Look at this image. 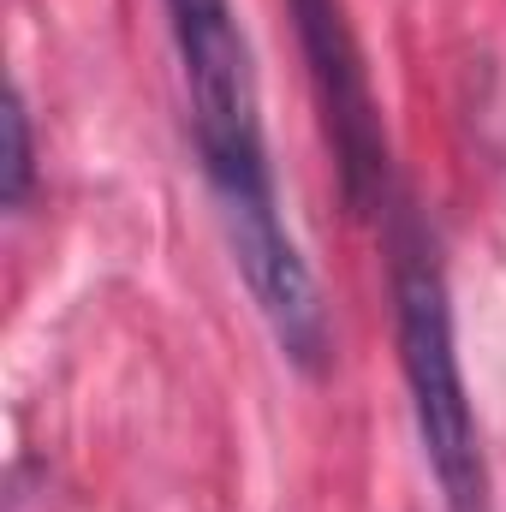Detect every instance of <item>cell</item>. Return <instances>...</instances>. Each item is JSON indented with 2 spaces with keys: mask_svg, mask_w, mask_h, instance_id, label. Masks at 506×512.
Here are the masks:
<instances>
[{
  "mask_svg": "<svg viewBox=\"0 0 506 512\" xmlns=\"http://www.w3.org/2000/svg\"><path fill=\"white\" fill-rule=\"evenodd\" d=\"M381 245L393 274V328H399V370L411 387L417 441L429 459V477L447 512H489V459L483 429L459 370V334H453V292L435 251L429 221L405 191L381 209Z\"/></svg>",
  "mask_w": 506,
  "mask_h": 512,
  "instance_id": "cell-1",
  "label": "cell"
},
{
  "mask_svg": "<svg viewBox=\"0 0 506 512\" xmlns=\"http://www.w3.org/2000/svg\"><path fill=\"white\" fill-rule=\"evenodd\" d=\"M167 30L179 48V78L191 102V143L215 209L274 203V167L262 143L256 60L233 0H167Z\"/></svg>",
  "mask_w": 506,
  "mask_h": 512,
  "instance_id": "cell-2",
  "label": "cell"
},
{
  "mask_svg": "<svg viewBox=\"0 0 506 512\" xmlns=\"http://www.w3.org/2000/svg\"><path fill=\"white\" fill-rule=\"evenodd\" d=\"M304 66H310V90L322 108V131L334 149V173H340V197L352 215H381L393 203V155H387V126H381L376 90H370V66L358 48V30L346 18V0H286Z\"/></svg>",
  "mask_w": 506,
  "mask_h": 512,
  "instance_id": "cell-3",
  "label": "cell"
},
{
  "mask_svg": "<svg viewBox=\"0 0 506 512\" xmlns=\"http://www.w3.org/2000/svg\"><path fill=\"white\" fill-rule=\"evenodd\" d=\"M221 227H227L233 262L245 274V292H251L256 316L268 322L280 358L292 370H304V376H322L328 352H334L328 304H322V286H316L304 251H298V239L280 221V197L274 203H227Z\"/></svg>",
  "mask_w": 506,
  "mask_h": 512,
  "instance_id": "cell-4",
  "label": "cell"
},
{
  "mask_svg": "<svg viewBox=\"0 0 506 512\" xmlns=\"http://www.w3.org/2000/svg\"><path fill=\"white\" fill-rule=\"evenodd\" d=\"M36 191V126H30V102L12 84L6 90V161H0V203L18 215Z\"/></svg>",
  "mask_w": 506,
  "mask_h": 512,
  "instance_id": "cell-5",
  "label": "cell"
}]
</instances>
